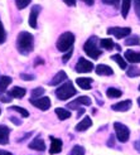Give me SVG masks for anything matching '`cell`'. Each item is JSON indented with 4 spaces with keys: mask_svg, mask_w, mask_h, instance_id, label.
<instances>
[{
    "mask_svg": "<svg viewBox=\"0 0 140 155\" xmlns=\"http://www.w3.org/2000/svg\"><path fill=\"white\" fill-rule=\"evenodd\" d=\"M100 45H101V47H102L104 49H107V51H111V49L115 47L112 39H110V38H104V39H101V41H100Z\"/></svg>",
    "mask_w": 140,
    "mask_h": 155,
    "instance_id": "23",
    "label": "cell"
},
{
    "mask_svg": "<svg viewBox=\"0 0 140 155\" xmlns=\"http://www.w3.org/2000/svg\"><path fill=\"white\" fill-rule=\"evenodd\" d=\"M62 143L61 139H57V137H53L51 136V148H49V154H58L61 153L62 150Z\"/></svg>",
    "mask_w": 140,
    "mask_h": 155,
    "instance_id": "11",
    "label": "cell"
},
{
    "mask_svg": "<svg viewBox=\"0 0 140 155\" xmlns=\"http://www.w3.org/2000/svg\"><path fill=\"white\" fill-rule=\"evenodd\" d=\"M134 148H135V150H136V151H139V153H140V139L134 143Z\"/></svg>",
    "mask_w": 140,
    "mask_h": 155,
    "instance_id": "40",
    "label": "cell"
},
{
    "mask_svg": "<svg viewBox=\"0 0 140 155\" xmlns=\"http://www.w3.org/2000/svg\"><path fill=\"white\" fill-rule=\"evenodd\" d=\"M27 91L22 87H14L12 91H10V96L14 97V98H23L25 96Z\"/></svg>",
    "mask_w": 140,
    "mask_h": 155,
    "instance_id": "21",
    "label": "cell"
},
{
    "mask_svg": "<svg viewBox=\"0 0 140 155\" xmlns=\"http://www.w3.org/2000/svg\"><path fill=\"white\" fill-rule=\"evenodd\" d=\"M102 3H105L107 5H114V6L118 8L120 4V0H102Z\"/></svg>",
    "mask_w": 140,
    "mask_h": 155,
    "instance_id": "34",
    "label": "cell"
},
{
    "mask_svg": "<svg viewBox=\"0 0 140 155\" xmlns=\"http://www.w3.org/2000/svg\"><path fill=\"white\" fill-rule=\"evenodd\" d=\"M71 56H72V49L71 51H68L65 56H63V58H62V61H63V63H66V62H68V59L71 58Z\"/></svg>",
    "mask_w": 140,
    "mask_h": 155,
    "instance_id": "37",
    "label": "cell"
},
{
    "mask_svg": "<svg viewBox=\"0 0 140 155\" xmlns=\"http://www.w3.org/2000/svg\"><path fill=\"white\" fill-rule=\"evenodd\" d=\"M75 69H76V72H78V73H87V72H91L93 69V64H92V62L81 57L78 59V62H77Z\"/></svg>",
    "mask_w": 140,
    "mask_h": 155,
    "instance_id": "6",
    "label": "cell"
},
{
    "mask_svg": "<svg viewBox=\"0 0 140 155\" xmlns=\"http://www.w3.org/2000/svg\"><path fill=\"white\" fill-rule=\"evenodd\" d=\"M30 2L32 0H15V4H17L18 9H24V8H27L30 4Z\"/></svg>",
    "mask_w": 140,
    "mask_h": 155,
    "instance_id": "32",
    "label": "cell"
},
{
    "mask_svg": "<svg viewBox=\"0 0 140 155\" xmlns=\"http://www.w3.org/2000/svg\"><path fill=\"white\" fill-rule=\"evenodd\" d=\"M17 47L19 53H22L23 56H28L29 53L33 52L34 48V38L33 35L28 32H22L18 35L17 39Z\"/></svg>",
    "mask_w": 140,
    "mask_h": 155,
    "instance_id": "1",
    "label": "cell"
},
{
    "mask_svg": "<svg viewBox=\"0 0 140 155\" xmlns=\"http://www.w3.org/2000/svg\"><path fill=\"white\" fill-rule=\"evenodd\" d=\"M131 2H133V0H122V4H121V14H122V18H126V17H128V13H129L130 6H131Z\"/></svg>",
    "mask_w": 140,
    "mask_h": 155,
    "instance_id": "24",
    "label": "cell"
},
{
    "mask_svg": "<svg viewBox=\"0 0 140 155\" xmlns=\"http://www.w3.org/2000/svg\"><path fill=\"white\" fill-rule=\"evenodd\" d=\"M12 110H14V111H17V112H19L23 117H28L29 116V112L25 110V108H23V107H19V106H12L10 107Z\"/></svg>",
    "mask_w": 140,
    "mask_h": 155,
    "instance_id": "30",
    "label": "cell"
},
{
    "mask_svg": "<svg viewBox=\"0 0 140 155\" xmlns=\"http://www.w3.org/2000/svg\"><path fill=\"white\" fill-rule=\"evenodd\" d=\"M131 33L130 28H124V27H114V28H108L107 29V34H111L118 39H121L124 37H128Z\"/></svg>",
    "mask_w": 140,
    "mask_h": 155,
    "instance_id": "7",
    "label": "cell"
},
{
    "mask_svg": "<svg viewBox=\"0 0 140 155\" xmlns=\"http://www.w3.org/2000/svg\"><path fill=\"white\" fill-rule=\"evenodd\" d=\"M97 42H98L97 37L96 35H92V37L88 38L87 42L85 43V45H83L85 53H86L88 57H91L92 59H97L101 56V54H102V51H101L97 47Z\"/></svg>",
    "mask_w": 140,
    "mask_h": 155,
    "instance_id": "2",
    "label": "cell"
},
{
    "mask_svg": "<svg viewBox=\"0 0 140 155\" xmlns=\"http://www.w3.org/2000/svg\"><path fill=\"white\" fill-rule=\"evenodd\" d=\"M44 94V88L43 87H37L32 91V98H38V97H42Z\"/></svg>",
    "mask_w": 140,
    "mask_h": 155,
    "instance_id": "31",
    "label": "cell"
},
{
    "mask_svg": "<svg viewBox=\"0 0 140 155\" xmlns=\"http://www.w3.org/2000/svg\"><path fill=\"white\" fill-rule=\"evenodd\" d=\"M22 78L25 80V81H32V80H34V77L32 74H24V73H23L22 74Z\"/></svg>",
    "mask_w": 140,
    "mask_h": 155,
    "instance_id": "38",
    "label": "cell"
},
{
    "mask_svg": "<svg viewBox=\"0 0 140 155\" xmlns=\"http://www.w3.org/2000/svg\"><path fill=\"white\" fill-rule=\"evenodd\" d=\"M56 115L58 116L59 120H67L71 117V112L66 108H56Z\"/></svg>",
    "mask_w": 140,
    "mask_h": 155,
    "instance_id": "22",
    "label": "cell"
},
{
    "mask_svg": "<svg viewBox=\"0 0 140 155\" xmlns=\"http://www.w3.org/2000/svg\"><path fill=\"white\" fill-rule=\"evenodd\" d=\"M6 39V33H5V29L3 27V23L0 20V44H3Z\"/></svg>",
    "mask_w": 140,
    "mask_h": 155,
    "instance_id": "33",
    "label": "cell"
},
{
    "mask_svg": "<svg viewBox=\"0 0 140 155\" xmlns=\"http://www.w3.org/2000/svg\"><path fill=\"white\" fill-rule=\"evenodd\" d=\"M66 78H67L66 72H65V71H59V72L52 78V81L49 82V84H52V86H56V84H59L61 82H63Z\"/></svg>",
    "mask_w": 140,
    "mask_h": 155,
    "instance_id": "20",
    "label": "cell"
},
{
    "mask_svg": "<svg viewBox=\"0 0 140 155\" xmlns=\"http://www.w3.org/2000/svg\"><path fill=\"white\" fill-rule=\"evenodd\" d=\"M0 114H2V110H0Z\"/></svg>",
    "mask_w": 140,
    "mask_h": 155,
    "instance_id": "48",
    "label": "cell"
},
{
    "mask_svg": "<svg viewBox=\"0 0 140 155\" xmlns=\"http://www.w3.org/2000/svg\"><path fill=\"white\" fill-rule=\"evenodd\" d=\"M63 2H65L68 6H73V5H76V0H63Z\"/></svg>",
    "mask_w": 140,
    "mask_h": 155,
    "instance_id": "39",
    "label": "cell"
},
{
    "mask_svg": "<svg viewBox=\"0 0 140 155\" xmlns=\"http://www.w3.org/2000/svg\"><path fill=\"white\" fill-rule=\"evenodd\" d=\"M107 146H110V148H114L115 146V136L114 135H110V139L107 140Z\"/></svg>",
    "mask_w": 140,
    "mask_h": 155,
    "instance_id": "36",
    "label": "cell"
},
{
    "mask_svg": "<svg viewBox=\"0 0 140 155\" xmlns=\"http://www.w3.org/2000/svg\"><path fill=\"white\" fill-rule=\"evenodd\" d=\"M2 101L3 102H10L12 101V98L9 97V98H5V97H2Z\"/></svg>",
    "mask_w": 140,
    "mask_h": 155,
    "instance_id": "44",
    "label": "cell"
},
{
    "mask_svg": "<svg viewBox=\"0 0 140 155\" xmlns=\"http://www.w3.org/2000/svg\"><path fill=\"white\" fill-rule=\"evenodd\" d=\"M75 43V35L71 32L63 33L57 41V49L59 52H68L72 49V45Z\"/></svg>",
    "mask_w": 140,
    "mask_h": 155,
    "instance_id": "3",
    "label": "cell"
},
{
    "mask_svg": "<svg viewBox=\"0 0 140 155\" xmlns=\"http://www.w3.org/2000/svg\"><path fill=\"white\" fill-rule=\"evenodd\" d=\"M9 134H10V129L5 126V125H0V144L6 145L9 143Z\"/></svg>",
    "mask_w": 140,
    "mask_h": 155,
    "instance_id": "14",
    "label": "cell"
},
{
    "mask_svg": "<svg viewBox=\"0 0 140 155\" xmlns=\"http://www.w3.org/2000/svg\"><path fill=\"white\" fill-rule=\"evenodd\" d=\"M10 120L15 124V125H20V124H22V121H20V120H17V119H14V117H10Z\"/></svg>",
    "mask_w": 140,
    "mask_h": 155,
    "instance_id": "41",
    "label": "cell"
},
{
    "mask_svg": "<svg viewBox=\"0 0 140 155\" xmlns=\"http://www.w3.org/2000/svg\"><path fill=\"white\" fill-rule=\"evenodd\" d=\"M125 44L126 45H139L140 44V38L138 35H134V37H129L125 39Z\"/></svg>",
    "mask_w": 140,
    "mask_h": 155,
    "instance_id": "29",
    "label": "cell"
},
{
    "mask_svg": "<svg viewBox=\"0 0 140 155\" xmlns=\"http://www.w3.org/2000/svg\"><path fill=\"white\" fill-rule=\"evenodd\" d=\"M76 83L82 88V90H90L92 84V78H87V77H80L76 80Z\"/></svg>",
    "mask_w": 140,
    "mask_h": 155,
    "instance_id": "18",
    "label": "cell"
},
{
    "mask_svg": "<svg viewBox=\"0 0 140 155\" xmlns=\"http://www.w3.org/2000/svg\"><path fill=\"white\" fill-rule=\"evenodd\" d=\"M85 153H86V150H85L83 146L75 145L71 150V153H69V155H85Z\"/></svg>",
    "mask_w": 140,
    "mask_h": 155,
    "instance_id": "28",
    "label": "cell"
},
{
    "mask_svg": "<svg viewBox=\"0 0 140 155\" xmlns=\"http://www.w3.org/2000/svg\"><path fill=\"white\" fill-rule=\"evenodd\" d=\"M111 59L112 61H115L116 62V63H118L119 64V67L121 68V69H126V62H125V59H124L121 56H120V54H114V56L111 57Z\"/></svg>",
    "mask_w": 140,
    "mask_h": 155,
    "instance_id": "26",
    "label": "cell"
},
{
    "mask_svg": "<svg viewBox=\"0 0 140 155\" xmlns=\"http://www.w3.org/2000/svg\"><path fill=\"white\" fill-rule=\"evenodd\" d=\"M56 96L58 100H62V101H65V100H68L69 97H72L77 94V90L73 87L72 82H66L65 84H62L59 86L57 90H56Z\"/></svg>",
    "mask_w": 140,
    "mask_h": 155,
    "instance_id": "4",
    "label": "cell"
},
{
    "mask_svg": "<svg viewBox=\"0 0 140 155\" xmlns=\"http://www.w3.org/2000/svg\"><path fill=\"white\" fill-rule=\"evenodd\" d=\"M139 91H140V84H139Z\"/></svg>",
    "mask_w": 140,
    "mask_h": 155,
    "instance_id": "47",
    "label": "cell"
},
{
    "mask_svg": "<svg viewBox=\"0 0 140 155\" xmlns=\"http://www.w3.org/2000/svg\"><path fill=\"white\" fill-rule=\"evenodd\" d=\"M124 57L128 62L130 63H140V52H135V51H126L125 54H124Z\"/></svg>",
    "mask_w": 140,
    "mask_h": 155,
    "instance_id": "13",
    "label": "cell"
},
{
    "mask_svg": "<svg viewBox=\"0 0 140 155\" xmlns=\"http://www.w3.org/2000/svg\"><path fill=\"white\" fill-rule=\"evenodd\" d=\"M138 105H139V106H140V97H139V98H138Z\"/></svg>",
    "mask_w": 140,
    "mask_h": 155,
    "instance_id": "46",
    "label": "cell"
},
{
    "mask_svg": "<svg viewBox=\"0 0 140 155\" xmlns=\"http://www.w3.org/2000/svg\"><path fill=\"white\" fill-rule=\"evenodd\" d=\"M134 8H135V13L138 15V18L140 19V0H134Z\"/></svg>",
    "mask_w": 140,
    "mask_h": 155,
    "instance_id": "35",
    "label": "cell"
},
{
    "mask_svg": "<svg viewBox=\"0 0 140 155\" xmlns=\"http://www.w3.org/2000/svg\"><path fill=\"white\" fill-rule=\"evenodd\" d=\"M95 71H96V73L98 76H111V74H114L112 68L106 66V64H98V66H96Z\"/></svg>",
    "mask_w": 140,
    "mask_h": 155,
    "instance_id": "17",
    "label": "cell"
},
{
    "mask_svg": "<svg viewBox=\"0 0 140 155\" xmlns=\"http://www.w3.org/2000/svg\"><path fill=\"white\" fill-rule=\"evenodd\" d=\"M91 126H92V120L88 117V116H86V117H83L78 124H77L76 131H86Z\"/></svg>",
    "mask_w": 140,
    "mask_h": 155,
    "instance_id": "16",
    "label": "cell"
},
{
    "mask_svg": "<svg viewBox=\"0 0 140 155\" xmlns=\"http://www.w3.org/2000/svg\"><path fill=\"white\" fill-rule=\"evenodd\" d=\"M106 95H107V97H110V98H118V97H121L122 92L120 90H118V88H115V87H110V88H107Z\"/></svg>",
    "mask_w": 140,
    "mask_h": 155,
    "instance_id": "25",
    "label": "cell"
},
{
    "mask_svg": "<svg viewBox=\"0 0 140 155\" xmlns=\"http://www.w3.org/2000/svg\"><path fill=\"white\" fill-rule=\"evenodd\" d=\"M30 104L33 106H35L37 108H39L42 111L48 110L51 107V100L49 97H38V98H30Z\"/></svg>",
    "mask_w": 140,
    "mask_h": 155,
    "instance_id": "8",
    "label": "cell"
},
{
    "mask_svg": "<svg viewBox=\"0 0 140 155\" xmlns=\"http://www.w3.org/2000/svg\"><path fill=\"white\" fill-rule=\"evenodd\" d=\"M83 112H85V110H83V108H81V110H78V117H80L81 115H83Z\"/></svg>",
    "mask_w": 140,
    "mask_h": 155,
    "instance_id": "45",
    "label": "cell"
},
{
    "mask_svg": "<svg viewBox=\"0 0 140 155\" xmlns=\"http://www.w3.org/2000/svg\"><path fill=\"white\" fill-rule=\"evenodd\" d=\"M29 148L33 149V150H38V151H44L45 150V144L43 141V139H41L39 136H38L29 144Z\"/></svg>",
    "mask_w": 140,
    "mask_h": 155,
    "instance_id": "15",
    "label": "cell"
},
{
    "mask_svg": "<svg viewBox=\"0 0 140 155\" xmlns=\"http://www.w3.org/2000/svg\"><path fill=\"white\" fill-rule=\"evenodd\" d=\"M114 129H115V134L116 137L120 143H126L130 137V130L126 125H124L121 122H115L114 124Z\"/></svg>",
    "mask_w": 140,
    "mask_h": 155,
    "instance_id": "5",
    "label": "cell"
},
{
    "mask_svg": "<svg viewBox=\"0 0 140 155\" xmlns=\"http://www.w3.org/2000/svg\"><path fill=\"white\" fill-rule=\"evenodd\" d=\"M82 2L85 3V4H87V5H93V3H95V2H93V0H82Z\"/></svg>",
    "mask_w": 140,
    "mask_h": 155,
    "instance_id": "42",
    "label": "cell"
},
{
    "mask_svg": "<svg viewBox=\"0 0 140 155\" xmlns=\"http://www.w3.org/2000/svg\"><path fill=\"white\" fill-rule=\"evenodd\" d=\"M0 155H13V154L6 151V150H0Z\"/></svg>",
    "mask_w": 140,
    "mask_h": 155,
    "instance_id": "43",
    "label": "cell"
},
{
    "mask_svg": "<svg viewBox=\"0 0 140 155\" xmlns=\"http://www.w3.org/2000/svg\"><path fill=\"white\" fill-rule=\"evenodd\" d=\"M39 12H41V6L39 5H34L30 10V14H29V27L32 28H37V19H38V15H39Z\"/></svg>",
    "mask_w": 140,
    "mask_h": 155,
    "instance_id": "10",
    "label": "cell"
},
{
    "mask_svg": "<svg viewBox=\"0 0 140 155\" xmlns=\"http://www.w3.org/2000/svg\"><path fill=\"white\" fill-rule=\"evenodd\" d=\"M133 102H131V100H125V101H121V102H118L111 106V108L114 111H120V112H125L128 111L129 108L131 107Z\"/></svg>",
    "mask_w": 140,
    "mask_h": 155,
    "instance_id": "12",
    "label": "cell"
},
{
    "mask_svg": "<svg viewBox=\"0 0 140 155\" xmlns=\"http://www.w3.org/2000/svg\"><path fill=\"white\" fill-rule=\"evenodd\" d=\"M126 76L130 77V78H134V77L140 76V68H138L135 66H130L129 69L126 71Z\"/></svg>",
    "mask_w": 140,
    "mask_h": 155,
    "instance_id": "27",
    "label": "cell"
},
{
    "mask_svg": "<svg viewBox=\"0 0 140 155\" xmlns=\"http://www.w3.org/2000/svg\"><path fill=\"white\" fill-rule=\"evenodd\" d=\"M12 81H13L12 77H8V76L0 77V97H2V95L6 91L8 86L12 83Z\"/></svg>",
    "mask_w": 140,
    "mask_h": 155,
    "instance_id": "19",
    "label": "cell"
},
{
    "mask_svg": "<svg viewBox=\"0 0 140 155\" xmlns=\"http://www.w3.org/2000/svg\"><path fill=\"white\" fill-rule=\"evenodd\" d=\"M80 105L90 106V105H91V98L87 97V96H81V97H78V98H76L75 101L69 102V104L67 105V107H69V108H78Z\"/></svg>",
    "mask_w": 140,
    "mask_h": 155,
    "instance_id": "9",
    "label": "cell"
}]
</instances>
